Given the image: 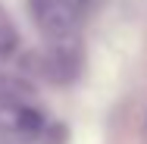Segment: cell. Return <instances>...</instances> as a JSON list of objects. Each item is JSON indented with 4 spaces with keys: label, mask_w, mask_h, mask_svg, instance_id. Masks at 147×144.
<instances>
[{
    "label": "cell",
    "mask_w": 147,
    "mask_h": 144,
    "mask_svg": "<svg viewBox=\"0 0 147 144\" xmlns=\"http://www.w3.org/2000/svg\"><path fill=\"white\" fill-rule=\"evenodd\" d=\"M16 47H19V31H16V25H13V19L6 16V9L0 6V59L13 57Z\"/></svg>",
    "instance_id": "obj_2"
},
{
    "label": "cell",
    "mask_w": 147,
    "mask_h": 144,
    "mask_svg": "<svg viewBox=\"0 0 147 144\" xmlns=\"http://www.w3.org/2000/svg\"><path fill=\"white\" fill-rule=\"evenodd\" d=\"M28 13L34 25L44 31V38L50 41V47L78 41L82 16H85L82 0H28Z\"/></svg>",
    "instance_id": "obj_1"
}]
</instances>
